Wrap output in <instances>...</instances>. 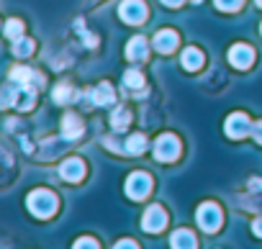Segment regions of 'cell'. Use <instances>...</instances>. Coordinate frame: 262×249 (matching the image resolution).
<instances>
[{
  "instance_id": "10",
  "label": "cell",
  "mask_w": 262,
  "mask_h": 249,
  "mask_svg": "<svg viewBox=\"0 0 262 249\" xmlns=\"http://www.w3.org/2000/svg\"><path fill=\"white\" fill-rule=\"evenodd\" d=\"M178 34L172 31V29H162V31H157V36H155V49L160 52V54H170V52H175V47H178Z\"/></svg>"
},
{
  "instance_id": "29",
  "label": "cell",
  "mask_w": 262,
  "mask_h": 249,
  "mask_svg": "<svg viewBox=\"0 0 262 249\" xmlns=\"http://www.w3.org/2000/svg\"><path fill=\"white\" fill-rule=\"evenodd\" d=\"M254 3H257V6H259V8H262V0H254Z\"/></svg>"
},
{
  "instance_id": "19",
  "label": "cell",
  "mask_w": 262,
  "mask_h": 249,
  "mask_svg": "<svg viewBox=\"0 0 262 249\" xmlns=\"http://www.w3.org/2000/svg\"><path fill=\"white\" fill-rule=\"evenodd\" d=\"M123 147H126L128 154H142V152L147 149V139H144V134H134Z\"/></svg>"
},
{
  "instance_id": "20",
  "label": "cell",
  "mask_w": 262,
  "mask_h": 249,
  "mask_svg": "<svg viewBox=\"0 0 262 249\" xmlns=\"http://www.w3.org/2000/svg\"><path fill=\"white\" fill-rule=\"evenodd\" d=\"M123 82L128 87H144V75L139 70H126L123 72Z\"/></svg>"
},
{
  "instance_id": "9",
  "label": "cell",
  "mask_w": 262,
  "mask_h": 249,
  "mask_svg": "<svg viewBox=\"0 0 262 249\" xmlns=\"http://www.w3.org/2000/svg\"><path fill=\"white\" fill-rule=\"evenodd\" d=\"M11 80L18 82V85H29V87H41L44 85V77L29 67H13L11 70Z\"/></svg>"
},
{
  "instance_id": "28",
  "label": "cell",
  "mask_w": 262,
  "mask_h": 249,
  "mask_svg": "<svg viewBox=\"0 0 262 249\" xmlns=\"http://www.w3.org/2000/svg\"><path fill=\"white\" fill-rule=\"evenodd\" d=\"M162 6H167V8H178V6H183V0H162Z\"/></svg>"
},
{
  "instance_id": "31",
  "label": "cell",
  "mask_w": 262,
  "mask_h": 249,
  "mask_svg": "<svg viewBox=\"0 0 262 249\" xmlns=\"http://www.w3.org/2000/svg\"><path fill=\"white\" fill-rule=\"evenodd\" d=\"M195 3H201V0H195Z\"/></svg>"
},
{
  "instance_id": "7",
  "label": "cell",
  "mask_w": 262,
  "mask_h": 249,
  "mask_svg": "<svg viewBox=\"0 0 262 249\" xmlns=\"http://www.w3.org/2000/svg\"><path fill=\"white\" fill-rule=\"evenodd\" d=\"M229 62H231L236 70H247V67H252V62H254V52H252V47H247V44H234V47L229 49Z\"/></svg>"
},
{
  "instance_id": "18",
  "label": "cell",
  "mask_w": 262,
  "mask_h": 249,
  "mask_svg": "<svg viewBox=\"0 0 262 249\" xmlns=\"http://www.w3.org/2000/svg\"><path fill=\"white\" fill-rule=\"evenodd\" d=\"M128 121H131V113H128L126 108H116L113 116H111V123H113L116 131H123V129L128 126Z\"/></svg>"
},
{
  "instance_id": "17",
  "label": "cell",
  "mask_w": 262,
  "mask_h": 249,
  "mask_svg": "<svg viewBox=\"0 0 262 249\" xmlns=\"http://www.w3.org/2000/svg\"><path fill=\"white\" fill-rule=\"evenodd\" d=\"M80 98V93L75 90V87H70V85H57L54 87V100L57 103H72V100H77Z\"/></svg>"
},
{
  "instance_id": "8",
  "label": "cell",
  "mask_w": 262,
  "mask_h": 249,
  "mask_svg": "<svg viewBox=\"0 0 262 249\" xmlns=\"http://www.w3.org/2000/svg\"><path fill=\"white\" fill-rule=\"evenodd\" d=\"M247 131H249V116H244V113H231L229 121H226V137L242 139V137H247Z\"/></svg>"
},
{
  "instance_id": "3",
  "label": "cell",
  "mask_w": 262,
  "mask_h": 249,
  "mask_svg": "<svg viewBox=\"0 0 262 249\" xmlns=\"http://www.w3.org/2000/svg\"><path fill=\"white\" fill-rule=\"evenodd\" d=\"M152 190V177L147 172H134V175H128L126 180V195L131 200H144Z\"/></svg>"
},
{
  "instance_id": "16",
  "label": "cell",
  "mask_w": 262,
  "mask_h": 249,
  "mask_svg": "<svg viewBox=\"0 0 262 249\" xmlns=\"http://www.w3.org/2000/svg\"><path fill=\"white\" fill-rule=\"evenodd\" d=\"M201 64H203V54L195 47H188L183 52V67L190 70V72H195V70H201Z\"/></svg>"
},
{
  "instance_id": "25",
  "label": "cell",
  "mask_w": 262,
  "mask_h": 249,
  "mask_svg": "<svg viewBox=\"0 0 262 249\" xmlns=\"http://www.w3.org/2000/svg\"><path fill=\"white\" fill-rule=\"evenodd\" d=\"M252 137H254L257 144H262V121H257L254 126H252Z\"/></svg>"
},
{
  "instance_id": "26",
  "label": "cell",
  "mask_w": 262,
  "mask_h": 249,
  "mask_svg": "<svg viewBox=\"0 0 262 249\" xmlns=\"http://www.w3.org/2000/svg\"><path fill=\"white\" fill-rule=\"evenodd\" d=\"M113 249H139V246H137L134 241H131V239H121V241H118Z\"/></svg>"
},
{
  "instance_id": "2",
  "label": "cell",
  "mask_w": 262,
  "mask_h": 249,
  "mask_svg": "<svg viewBox=\"0 0 262 249\" xmlns=\"http://www.w3.org/2000/svg\"><path fill=\"white\" fill-rule=\"evenodd\" d=\"M195 221L206 234H213L221 226V208L216 203H201V208L195 211Z\"/></svg>"
},
{
  "instance_id": "13",
  "label": "cell",
  "mask_w": 262,
  "mask_h": 249,
  "mask_svg": "<svg viewBox=\"0 0 262 249\" xmlns=\"http://www.w3.org/2000/svg\"><path fill=\"white\" fill-rule=\"evenodd\" d=\"M147 52H149V47H147L144 36H134V39L126 44V57H128L131 62H142V59H147Z\"/></svg>"
},
{
  "instance_id": "6",
  "label": "cell",
  "mask_w": 262,
  "mask_h": 249,
  "mask_svg": "<svg viewBox=\"0 0 262 249\" xmlns=\"http://www.w3.org/2000/svg\"><path fill=\"white\" fill-rule=\"evenodd\" d=\"M165 223H167V213H165V208H162V206H157V203H152V206L144 211V218H142L144 231L157 234V231H162V229H165Z\"/></svg>"
},
{
  "instance_id": "1",
  "label": "cell",
  "mask_w": 262,
  "mask_h": 249,
  "mask_svg": "<svg viewBox=\"0 0 262 249\" xmlns=\"http://www.w3.org/2000/svg\"><path fill=\"white\" fill-rule=\"evenodd\" d=\"M26 203H29V211L36 218H49V216L57 213V195L52 190H47V188H39V190L29 193Z\"/></svg>"
},
{
  "instance_id": "15",
  "label": "cell",
  "mask_w": 262,
  "mask_h": 249,
  "mask_svg": "<svg viewBox=\"0 0 262 249\" xmlns=\"http://www.w3.org/2000/svg\"><path fill=\"white\" fill-rule=\"evenodd\" d=\"M90 98H93V103H95V105H111V103L116 100V95H113V87H111L108 82L98 85V87L90 93Z\"/></svg>"
},
{
  "instance_id": "5",
  "label": "cell",
  "mask_w": 262,
  "mask_h": 249,
  "mask_svg": "<svg viewBox=\"0 0 262 249\" xmlns=\"http://www.w3.org/2000/svg\"><path fill=\"white\" fill-rule=\"evenodd\" d=\"M118 16H121V21L137 26L147 18V6L142 3V0H123V3L118 6Z\"/></svg>"
},
{
  "instance_id": "12",
  "label": "cell",
  "mask_w": 262,
  "mask_h": 249,
  "mask_svg": "<svg viewBox=\"0 0 262 249\" xmlns=\"http://www.w3.org/2000/svg\"><path fill=\"white\" fill-rule=\"evenodd\" d=\"M170 246H172V249H198V241H195V234H193V231L178 229V231L170 236Z\"/></svg>"
},
{
  "instance_id": "27",
  "label": "cell",
  "mask_w": 262,
  "mask_h": 249,
  "mask_svg": "<svg viewBox=\"0 0 262 249\" xmlns=\"http://www.w3.org/2000/svg\"><path fill=\"white\" fill-rule=\"evenodd\" d=\"M252 234H254V236H259V239H262V218H257V221H254V223H252Z\"/></svg>"
},
{
  "instance_id": "21",
  "label": "cell",
  "mask_w": 262,
  "mask_h": 249,
  "mask_svg": "<svg viewBox=\"0 0 262 249\" xmlns=\"http://www.w3.org/2000/svg\"><path fill=\"white\" fill-rule=\"evenodd\" d=\"M31 52H34V41H31V39H16V44H13V54H16V57L24 59V57H29Z\"/></svg>"
},
{
  "instance_id": "30",
  "label": "cell",
  "mask_w": 262,
  "mask_h": 249,
  "mask_svg": "<svg viewBox=\"0 0 262 249\" xmlns=\"http://www.w3.org/2000/svg\"><path fill=\"white\" fill-rule=\"evenodd\" d=\"M259 34H262V26H259Z\"/></svg>"
},
{
  "instance_id": "24",
  "label": "cell",
  "mask_w": 262,
  "mask_h": 249,
  "mask_svg": "<svg viewBox=\"0 0 262 249\" xmlns=\"http://www.w3.org/2000/svg\"><path fill=\"white\" fill-rule=\"evenodd\" d=\"M72 249H100V246H98V241H95V239L82 236V239H77V241H75V246H72Z\"/></svg>"
},
{
  "instance_id": "4",
  "label": "cell",
  "mask_w": 262,
  "mask_h": 249,
  "mask_svg": "<svg viewBox=\"0 0 262 249\" xmlns=\"http://www.w3.org/2000/svg\"><path fill=\"white\" fill-rule=\"evenodd\" d=\"M178 154H180V142H178L175 134H162L155 142V157L160 162H172Z\"/></svg>"
},
{
  "instance_id": "14",
  "label": "cell",
  "mask_w": 262,
  "mask_h": 249,
  "mask_svg": "<svg viewBox=\"0 0 262 249\" xmlns=\"http://www.w3.org/2000/svg\"><path fill=\"white\" fill-rule=\"evenodd\" d=\"M80 134H82V121H80L75 113H67V116L62 118V137L72 142V139H77Z\"/></svg>"
},
{
  "instance_id": "11",
  "label": "cell",
  "mask_w": 262,
  "mask_h": 249,
  "mask_svg": "<svg viewBox=\"0 0 262 249\" xmlns=\"http://www.w3.org/2000/svg\"><path fill=\"white\" fill-rule=\"evenodd\" d=\"M59 175H62L67 183H77V180H82V175H85V162H82V160H67V162H62Z\"/></svg>"
},
{
  "instance_id": "22",
  "label": "cell",
  "mask_w": 262,
  "mask_h": 249,
  "mask_svg": "<svg viewBox=\"0 0 262 249\" xmlns=\"http://www.w3.org/2000/svg\"><path fill=\"white\" fill-rule=\"evenodd\" d=\"M21 34H24V24H21L18 18H11V21L6 24V36L16 41V39H21Z\"/></svg>"
},
{
  "instance_id": "23",
  "label": "cell",
  "mask_w": 262,
  "mask_h": 249,
  "mask_svg": "<svg viewBox=\"0 0 262 249\" xmlns=\"http://www.w3.org/2000/svg\"><path fill=\"white\" fill-rule=\"evenodd\" d=\"M213 3H216V8H219V11L234 13V11H239V8H242L244 0H213Z\"/></svg>"
}]
</instances>
